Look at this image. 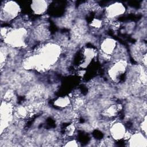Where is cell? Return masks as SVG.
<instances>
[{"instance_id": "cell-1", "label": "cell", "mask_w": 147, "mask_h": 147, "mask_svg": "<svg viewBox=\"0 0 147 147\" xmlns=\"http://www.w3.org/2000/svg\"><path fill=\"white\" fill-rule=\"evenodd\" d=\"M26 33V32L24 29H19L10 32L6 36V42L13 47L22 46Z\"/></svg>"}, {"instance_id": "cell-2", "label": "cell", "mask_w": 147, "mask_h": 147, "mask_svg": "<svg viewBox=\"0 0 147 147\" xmlns=\"http://www.w3.org/2000/svg\"><path fill=\"white\" fill-rule=\"evenodd\" d=\"M20 7L15 2L9 1L6 2L3 6L2 15L6 19H11L15 17L19 13Z\"/></svg>"}, {"instance_id": "cell-3", "label": "cell", "mask_w": 147, "mask_h": 147, "mask_svg": "<svg viewBox=\"0 0 147 147\" xmlns=\"http://www.w3.org/2000/svg\"><path fill=\"white\" fill-rule=\"evenodd\" d=\"M110 131L114 139L120 140L125 136V128L122 123L117 122L111 126Z\"/></svg>"}, {"instance_id": "cell-4", "label": "cell", "mask_w": 147, "mask_h": 147, "mask_svg": "<svg viewBox=\"0 0 147 147\" xmlns=\"http://www.w3.org/2000/svg\"><path fill=\"white\" fill-rule=\"evenodd\" d=\"M125 7L120 3H115L109 6L107 9V13L109 17H114L122 14L125 11Z\"/></svg>"}, {"instance_id": "cell-5", "label": "cell", "mask_w": 147, "mask_h": 147, "mask_svg": "<svg viewBox=\"0 0 147 147\" xmlns=\"http://www.w3.org/2000/svg\"><path fill=\"white\" fill-rule=\"evenodd\" d=\"M125 69V64H124V62L119 61L114 65L110 70V75L113 79H117L119 75L122 74Z\"/></svg>"}, {"instance_id": "cell-6", "label": "cell", "mask_w": 147, "mask_h": 147, "mask_svg": "<svg viewBox=\"0 0 147 147\" xmlns=\"http://www.w3.org/2000/svg\"><path fill=\"white\" fill-rule=\"evenodd\" d=\"M47 2L44 1H34L32 2L31 8L37 14H40L45 11L47 9Z\"/></svg>"}, {"instance_id": "cell-7", "label": "cell", "mask_w": 147, "mask_h": 147, "mask_svg": "<svg viewBox=\"0 0 147 147\" xmlns=\"http://www.w3.org/2000/svg\"><path fill=\"white\" fill-rule=\"evenodd\" d=\"M115 41L112 39H106L102 44L101 48L102 51L107 54H110L113 52L115 47Z\"/></svg>"}, {"instance_id": "cell-8", "label": "cell", "mask_w": 147, "mask_h": 147, "mask_svg": "<svg viewBox=\"0 0 147 147\" xmlns=\"http://www.w3.org/2000/svg\"><path fill=\"white\" fill-rule=\"evenodd\" d=\"M130 146H146V138L141 134H136L130 140Z\"/></svg>"}, {"instance_id": "cell-9", "label": "cell", "mask_w": 147, "mask_h": 147, "mask_svg": "<svg viewBox=\"0 0 147 147\" xmlns=\"http://www.w3.org/2000/svg\"><path fill=\"white\" fill-rule=\"evenodd\" d=\"M68 100L67 98H60L59 100L56 101V104L60 106V105H61L60 106H64V105H67L68 103Z\"/></svg>"}, {"instance_id": "cell-10", "label": "cell", "mask_w": 147, "mask_h": 147, "mask_svg": "<svg viewBox=\"0 0 147 147\" xmlns=\"http://www.w3.org/2000/svg\"><path fill=\"white\" fill-rule=\"evenodd\" d=\"M146 117H145V119H144V121H142V124H141V128H142V130H144V131L145 132V133H146Z\"/></svg>"}]
</instances>
